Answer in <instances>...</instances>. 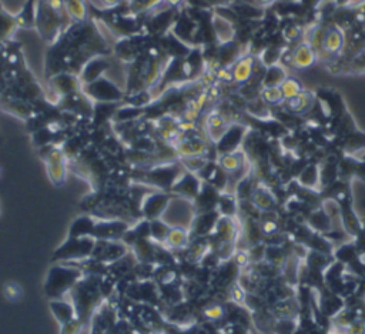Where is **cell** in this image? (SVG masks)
<instances>
[{"mask_svg": "<svg viewBox=\"0 0 365 334\" xmlns=\"http://www.w3.org/2000/svg\"><path fill=\"white\" fill-rule=\"evenodd\" d=\"M262 99L268 103H278L284 99V94L279 89V86H267L261 93Z\"/></svg>", "mask_w": 365, "mask_h": 334, "instance_id": "obj_21", "label": "cell"}, {"mask_svg": "<svg viewBox=\"0 0 365 334\" xmlns=\"http://www.w3.org/2000/svg\"><path fill=\"white\" fill-rule=\"evenodd\" d=\"M231 297L236 303H244L245 300V291L241 286H234L231 289Z\"/></svg>", "mask_w": 365, "mask_h": 334, "instance_id": "obj_29", "label": "cell"}, {"mask_svg": "<svg viewBox=\"0 0 365 334\" xmlns=\"http://www.w3.org/2000/svg\"><path fill=\"white\" fill-rule=\"evenodd\" d=\"M169 197L164 196V194H153L150 196L147 200L143 203V213L144 216L149 219V220H154V219H160L163 211L166 210L167 207V203H169Z\"/></svg>", "mask_w": 365, "mask_h": 334, "instance_id": "obj_9", "label": "cell"}, {"mask_svg": "<svg viewBox=\"0 0 365 334\" xmlns=\"http://www.w3.org/2000/svg\"><path fill=\"white\" fill-rule=\"evenodd\" d=\"M343 42V33H341L340 30H337V29H331V30L327 32V35H325L322 43H324V49H325L327 52L335 53V52H338V50L341 49Z\"/></svg>", "mask_w": 365, "mask_h": 334, "instance_id": "obj_17", "label": "cell"}, {"mask_svg": "<svg viewBox=\"0 0 365 334\" xmlns=\"http://www.w3.org/2000/svg\"><path fill=\"white\" fill-rule=\"evenodd\" d=\"M365 0H351L349 1V4H361V3H364Z\"/></svg>", "mask_w": 365, "mask_h": 334, "instance_id": "obj_36", "label": "cell"}, {"mask_svg": "<svg viewBox=\"0 0 365 334\" xmlns=\"http://www.w3.org/2000/svg\"><path fill=\"white\" fill-rule=\"evenodd\" d=\"M96 239L93 236L86 237H69L54 253V259L62 262H79L93 254Z\"/></svg>", "mask_w": 365, "mask_h": 334, "instance_id": "obj_4", "label": "cell"}, {"mask_svg": "<svg viewBox=\"0 0 365 334\" xmlns=\"http://www.w3.org/2000/svg\"><path fill=\"white\" fill-rule=\"evenodd\" d=\"M218 163H220V166H221V169H223L224 172H227V173H234V172H237V170L241 167L243 158H241V156H240L238 153H236V152H230V153H224L223 156L220 157Z\"/></svg>", "mask_w": 365, "mask_h": 334, "instance_id": "obj_18", "label": "cell"}, {"mask_svg": "<svg viewBox=\"0 0 365 334\" xmlns=\"http://www.w3.org/2000/svg\"><path fill=\"white\" fill-rule=\"evenodd\" d=\"M160 219L164 223H167L170 227H184L190 230L195 219L193 203L191 200L180 197V196L172 197Z\"/></svg>", "mask_w": 365, "mask_h": 334, "instance_id": "obj_3", "label": "cell"}, {"mask_svg": "<svg viewBox=\"0 0 365 334\" xmlns=\"http://www.w3.org/2000/svg\"><path fill=\"white\" fill-rule=\"evenodd\" d=\"M47 7L53 12V13H62L66 12V1L65 0H46Z\"/></svg>", "mask_w": 365, "mask_h": 334, "instance_id": "obj_27", "label": "cell"}, {"mask_svg": "<svg viewBox=\"0 0 365 334\" xmlns=\"http://www.w3.org/2000/svg\"><path fill=\"white\" fill-rule=\"evenodd\" d=\"M184 167L190 172V173H197V172H201L206 166H207V161L204 156H194V157H186V158H181Z\"/></svg>", "mask_w": 365, "mask_h": 334, "instance_id": "obj_20", "label": "cell"}, {"mask_svg": "<svg viewBox=\"0 0 365 334\" xmlns=\"http://www.w3.org/2000/svg\"><path fill=\"white\" fill-rule=\"evenodd\" d=\"M204 316L211 320V321H215V320H220L223 316H224V309L218 304H214V306H210L204 310Z\"/></svg>", "mask_w": 365, "mask_h": 334, "instance_id": "obj_26", "label": "cell"}, {"mask_svg": "<svg viewBox=\"0 0 365 334\" xmlns=\"http://www.w3.org/2000/svg\"><path fill=\"white\" fill-rule=\"evenodd\" d=\"M348 334H364V327L361 324H354L349 326L348 329Z\"/></svg>", "mask_w": 365, "mask_h": 334, "instance_id": "obj_33", "label": "cell"}, {"mask_svg": "<svg viewBox=\"0 0 365 334\" xmlns=\"http://www.w3.org/2000/svg\"><path fill=\"white\" fill-rule=\"evenodd\" d=\"M149 230H150V237L153 242L158 245H164L167 234L170 231V226L163 222L161 219H154L149 223Z\"/></svg>", "mask_w": 365, "mask_h": 334, "instance_id": "obj_14", "label": "cell"}, {"mask_svg": "<svg viewBox=\"0 0 365 334\" xmlns=\"http://www.w3.org/2000/svg\"><path fill=\"white\" fill-rule=\"evenodd\" d=\"M163 1H166V3H169V4H178L181 0H163Z\"/></svg>", "mask_w": 365, "mask_h": 334, "instance_id": "obj_35", "label": "cell"}, {"mask_svg": "<svg viewBox=\"0 0 365 334\" xmlns=\"http://www.w3.org/2000/svg\"><path fill=\"white\" fill-rule=\"evenodd\" d=\"M127 251V247L119 240H96L93 257L102 263H113L120 260Z\"/></svg>", "mask_w": 365, "mask_h": 334, "instance_id": "obj_5", "label": "cell"}, {"mask_svg": "<svg viewBox=\"0 0 365 334\" xmlns=\"http://www.w3.org/2000/svg\"><path fill=\"white\" fill-rule=\"evenodd\" d=\"M66 1V13L71 18L76 19L77 22H83L87 16V7L85 0H65Z\"/></svg>", "mask_w": 365, "mask_h": 334, "instance_id": "obj_15", "label": "cell"}, {"mask_svg": "<svg viewBox=\"0 0 365 334\" xmlns=\"http://www.w3.org/2000/svg\"><path fill=\"white\" fill-rule=\"evenodd\" d=\"M49 307H50L52 314L54 316V318L59 321L60 326L77 317L76 307H74L71 299L70 297L67 299V296L62 297V299H53V300H50Z\"/></svg>", "mask_w": 365, "mask_h": 334, "instance_id": "obj_6", "label": "cell"}, {"mask_svg": "<svg viewBox=\"0 0 365 334\" xmlns=\"http://www.w3.org/2000/svg\"><path fill=\"white\" fill-rule=\"evenodd\" d=\"M200 117V111L193 110V109H190V107H187L184 113H183V119L184 120H187V122H194L195 123V120Z\"/></svg>", "mask_w": 365, "mask_h": 334, "instance_id": "obj_32", "label": "cell"}, {"mask_svg": "<svg viewBox=\"0 0 365 334\" xmlns=\"http://www.w3.org/2000/svg\"><path fill=\"white\" fill-rule=\"evenodd\" d=\"M215 76L223 80V82H231L233 80V71L228 70L227 67H220L217 71H215Z\"/></svg>", "mask_w": 365, "mask_h": 334, "instance_id": "obj_30", "label": "cell"}, {"mask_svg": "<svg viewBox=\"0 0 365 334\" xmlns=\"http://www.w3.org/2000/svg\"><path fill=\"white\" fill-rule=\"evenodd\" d=\"M279 89L282 91V94H284V99H291V97H294V96H297V94H300L301 88L300 82H297L295 79H285L281 85H279Z\"/></svg>", "mask_w": 365, "mask_h": 334, "instance_id": "obj_19", "label": "cell"}, {"mask_svg": "<svg viewBox=\"0 0 365 334\" xmlns=\"http://www.w3.org/2000/svg\"><path fill=\"white\" fill-rule=\"evenodd\" d=\"M83 329V321L76 317L60 326V334H80Z\"/></svg>", "mask_w": 365, "mask_h": 334, "instance_id": "obj_23", "label": "cell"}, {"mask_svg": "<svg viewBox=\"0 0 365 334\" xmlns=\"http://www.w3.org/2000/svg\"><path fill=\"white\" fill-rule=\"evenodd\" d=\"M173 189L177 193V196L193 200L198 192V181L193 176V173H186L181 177L175 178Z\"/></svg>", "mask_w": 365, "mask_h": 334, "instance_id": "obj_8", "label": "cell"}, {"mask_svg": "<svg viewBox=\"0 0 365 334\" xmlns=\"http://www.w3.org/2000/svg\"><path fill=\"white\" fill-rule=\"evenodd\" d=\"M3 294H4L6 299L15 301V300H17V299L20 297L22 289H20V286L16 284V283H6L4 287H3Z\"/></svg>", "mask_w": 365, "mask_h": 334, "instance_id": "obj_25", "label": "cell"}, {"mask_svg": "<svg viewBox=\"0 0 365 334\" xmlns=\"http://www.w3.org/2000/svg\"><path fill=\"white\" fill-rule=\"evenodd\" d=\"M96 223L91 222L90 219H79L73 223L71 229H70V236L69 237H86V236H93V230H94Z\"/></svg>", "mask_w": 365, "mask_h": 334, "instance_id": "obj_16", "label": "cell"}, {"mask_svg": "<svg viewBox=\"0 0 365 334\" xmlns=\"http://www.w3.org/2000/svg\"><path fill=\"white\" fill-rule=\"evenodd\" d=\"M307 100H308V99H307V94L301 91L300 94H297V96L288 99V107L294 111H302L307 107V105H308Z\"/></svg>", "mask_w": 365, "mask_h": 334, "instance_id": "obj_24", "label": "cell"}, {"mask_svg": "<svg viewBox=\"0 0 365 334\" xmlns=\"http://www.w3.org/2000/svg\"><path fill=\"white\" fill-rule=\"evenodd\" d=\"M99 293H100V289H99L97 281H94L91 279L85 280L83 277L77 281V284L69 293L70 299L76 307L77 317L82 321H83L85 316H88L96 307V304L99 301Z\"/></svg>", "mask_w": 365, "mask_h": 334, "instance_id": "obj_2", "label": "cell"}, {"mask_svg": "<svg viewBox=\"0 0 365 334\" xmlns=\"http://www.w3.org/2000/svg\"><path fill=\"white\" fill-rule=\"evenodd\" d=\"M82 277H83L82 268L67 266L65 262L59 266H53L49 270L46 279L44 284L46 294L50 297V300L66 297Z\"/></svg>", "mask_w": 365, "mask_h": 334, "instance_id": "obj_1", "label": "cell"}, {"mask_svg": "<svg viewBox=\"0 0 365 334\" xmlns=\"http://www.w3.org/2000/svg\"><path fill=\"white\" fill-rule=\"evenodd\" d=\"M190 243V230L184 227H170L164 245L173 250H181Z\"/></svg>", "mask_w": 365, "mask_h": 334, "instance_id": "obj_10", "label": "cell"}, {"mask_svg": "<svg viewBox=\"0 0 365 334\" xmlns=\"http://www.w3.org/2000/svg\"><path fill=\"white\" fill-rule=\"evenodd\" d=\"M315 62V53L308 45H300L293 54V65L298 69H305Z\"/></svg>", "mask_w": 365, "mask_h": 334, "instance_id": "obj_12", "label": "cell"}, {"mask_svg": "<svg viewBox=\"0 0 365 334\" xmlns=\"http://www.w3.org/2000/svg\"><path fill=\"white\" fill-rule=\"evenodd\" d=\"M278 226L274 220H265V222L261 224V231L264 234H274L277 231Z\"/></svg>", "mask_w": 365, "mask_h": 334, "instance_id": "obj_28", "label": "cell"}, {"mask_svg": "<svg viewBox=\"0 0 365 334\" xmlns=\"http://www.w3.org/2000/svg\"><path fill=\"white\" fill-rule=\"evenodd\" d=\"M250 262V254L247 251H237L236 253V263L241 267H245Z\"/></svg>", "mask_w": 365, "mask_h": 334, "instance_id": "obj_31", "label": "cell"}, {"mask_svg": "<svg viewBox=\"0 0 365 334\" xmlns=\"http://www.w3.org/2000/svg\"><path fill=\"white\" fill-rule=\"evenodd\" d=\"M174 150L180 158L194 156H204L207 153V144L200 139H189L184 137L174 146Z\"/></svg>", "mask_w": 365, "mask_h": 334, "instance_id": "obj_7", "label": "cell"}, {"mask_svg": "<svg viewBox=\"0 0 365 334\" xmlns=\"http://www.w3.org/2000/svg\"><path fill=\"white\" fill-rule=\"evenodd\" d=\"M46 169H47V175L52 183H54L56 186H60L62 183H65L66 176H67L66 161H46Z\"/></svg>", "mask_w": 365, "mask_h": 334, "instance_id": "obj_13", "label": "cell"}, {"mask_svg": "<svg viewBox=\"0 0 365 334\" xmlns=\"http://www.w3.org/2000/svg\"><path fill=\"white\" fill-rule=\"evenodd\" d=\"M104 3V6L108 7V6H116L117 3H120V0H102Z\"/></svg>", "mask_w": 365, "mask_h": 334, "instance_id": "obj_34", "label": "cell"}, {"mask_svg": "<svg viewBox=\"0 0 365 334\" xmlns=\"http://www.w3.org/2000/svg\"><path fill=\"white\" fill-rule=\"evenodd\" d=\"M253 201H254V204L257 206L258 209H261V210H270L273 207L271 196L268 193H265V192H261V190H257L253 194Z\"/></svg>", "mask_w": 365, "mask_h": 334, "instance_id": "obj_22", "label": "cell"}, {"mask_svg": "<svg viewBox=\"0 0 365 334\" xmlns=\"http://www.w3.org/2000/svg\"><path fill=\"white\" fill-rule=\"evenodd\" d=\"M233 71V80L237 83H245L253 74V57H243L237 62Z\"/></svg>", "mask_w": 365, "mask_h": 334, "instance_id": "obj_11", "label": "cell"}]
</instances>
